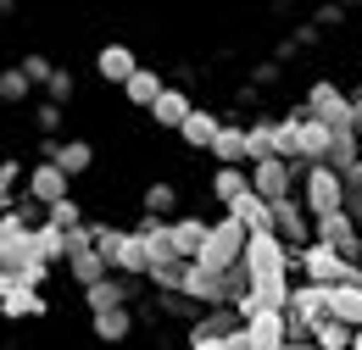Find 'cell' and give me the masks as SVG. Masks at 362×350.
Returning a JSON list of instances; mask_svg holds the SVG:
<instances>
[{"label": "cell", "instance_id": "cell-1", "mask_svg": "<svg viewBox=\"0 0 362 350\" xmlns=\"http://www.w3.org/2000/svg\"><path fill=\"white\" fill-rule=\"evenodd\" d=\"M296 267L307 272V284H362V262L340 256V251L323 245V239L301 245V251H296Z\"/></svg>", "mask_w": 362, "mask_h": 350}, {"label": "cell", "instance_id": "cell-2", "mask_svg": "<svg viewBox=\"0 0 362 350\" xmlns=\"http://www.w3.org/2000/svg\"><path fill=\"white\" fill-rule=\"evenodd\" d=\"M245 239H251V228H245L240 217H218L212 234H206V251H201L195 262L206 267V272H228V267L245 262Z\"/></svg>", "mask_w": 362, "mask_h": 350}, {"label": "cell", "instance_id": "cell-3", "mask_svg": "<svg viewBox=\"0 0 362 350\" xmlns=\"http://www.w3.org/2000/svg\"><path fill=\"white\" fill-rule=\"evenodd\" d=\"M301 206L313 217H329V212H346V178L334 173L329 162H317L301 173Z\"/></svg>", "mask_w": 362, "mask_h": 350}, {"label": "cell", "instance_id": "cell-4", "mask_svg": "<svg viewBox=\"0 0 362 350\" xmlns=\"http://www.w3.org/2000/svg\"><path fill=\"white\" fill-rule=\"evenodd\" d=\"M301 111L317 117V123H329V128H357V106H351V95L334 84V78H317L307 89V100H301Z\"/></svg>", "mask_w": 362, "mask_h": 350}, {"label": "cell", "instance_id": "cell-5", "mask_svg": "<svg viewBox=\"0 0 362 350\" xmlns=\"http://www.w3.org/2000/svg\"><path fill=\"white\" fill-rule=\"evenodd\" d=\"M34 262V228L17 217V212H0V272H23Z\"/></svg>", "mask_w": 362, "mask_h": 350}, {"label": "cell", "instance_id": "cell-6", "mask_svg": "<svg viewBox=\"0 0 362 350\" xmlns=\"http://www.w3.org/2000/svg\"><path fill=\"white\" fill-rule=\"evenodd\" d=\"M307 173L301 162H284V156H268V162H251V189L262 195V200H290V189H296V178Z\"/></svg>", "mask_w": 362, "mask_h": 350}, {"label": "cell", "instance_id": "cell-7", "mask_svg": "<svg viewBox=\"0 0 362 350\" xmlns=\"http://www.w3.org/2000/svg\"><path fill=\"white\" fill-rule=\"evenodd\" d=\"M273 234L290 245V251H301V245H313V212L290 195V200H273Z\"/></svg>", "mask_w": 362, "mask_h": 350}, {"label": "cell", "instance_id": "cell-8", "mask_svg": "<svg viewBox=\"0 0 362 350\" xmlns=\"http://www.w3.org/2000/svg\"><path fill=\"white\" fill-rule=\"evenodd\" d=\"M290 317H296V322H323V317H334V284H296V289H290Z\"/></svg>", "mask_w": 362, "mask_h": 350}, {"label": "cell", "instance_id": "cell-9", "mask_svg": "<svg viewBox=\"0 0 362 350\" xmlns=\"http://www.w3.org/2000/svg\"><path fill=\"white\" fill-rule=\"evenodd\" d=\"M290 345V317L284 311H251L245 317V350H284Z\"/></svg>", "mask_w": 362, "mask_h": 350}, {"label": "cell", "instance_id": "cell-10", "mask_svg": "<svg viewBox=\"0 0 362 350\" xmlns=\"http://www.w3.org/2000/svg\"><path fill=\"white\" fill-rule=\"evenodd\" d=\"M329 150H334V128L301 111V133H296V162H301V167H317V162H329Z\"/></svg>", "mask_w": 362, "mask_h": 350}, {"label": "cell", "instance_id": "cell-11", "mask_svg": "<svg viewBox=\"0 0 362 350\" xmlns=\"http://www.w3.org/2000/svg\"><path fill=\"white\" fill-rule=\"evenodd\" d=\"M240 328H245L240 306H201V317L189 322V345H195V339H228V334H240Z\"/></svg>", "mask_w": 362, "mask_h": 350}, {"label": "cell", "instance_id": "cell-12", "mask_svg": "<svg viewBox=\"0 0 362 350\" xmlns=\"http://www.w3.org/2000/svg\"><path fill=\"white\" fill-rule=\"evenodd\" d=\"M134 295H139V278H123V272H117V278H100V284H90V289H84V306H90V317H95V311L129 306Z\"/></svg>", "mask_w": 362, "mask_h": 350}, {"label": "cell", "instance_id": "cell-13", "mask_svg": "<svg viewBox=\"0 0 362 350\" xmlns=\"http://www.w3.org/2000/svg\"><path fill=\"white\" fill-rule=\"evenodd\" d=\"M95 73H100L106 84H117V89H123V84H129V78L139 73V56L129 50V44H117V40H112V44H100V50H95Z\"/></svg>", "mask_w": 362, "mask_h": 350}, {"label": "cell", "instance_id": "cell-14", "mask_svg": "<svg viewBox=\"0 0 362 350\" xmlns=\"http://www.w3.org/2000/svg\"><path fill=\"white\" fill-rule=\"evenodd\" d=\"M189 111H195V100H189V89L168 84L162 95H156V106H151V123H156V128H173V133H179L184 123H189Z\"/></svg>", "mask_w": 362, "mask_h": 350}, {"label": "cell", "instance_id": "cell-15", "mask_svg": "<svg viewBox=\"0 0 362 350\" xmlns=\"http://www.w3.org/2000/svg\"><path fill=\"white\" fill-rule=\"evenodd\" d=\"M62 267H67V278H73L78 289H90V284H100V278H112V262H106V256H100L95 245H84V251H73V256H67Z\"/></svg>", "mask_w": 362, "mask_h": 350}, {"label": "cell", "instance_id": "cell-16", "mask_svg": "<svg viewBox=\"0 0 362 350\" xmlns=\"http://www.w3.org/2000/svg\"><path fill=\"white\" fill-rule=\"evenodd\" d=\"M28 195H34L40 206H56V200H67V173H62L56 162H40V167L28 173Z\"/></svg>", "mask_w": 362, "mask_h": 350}, {"label": "cell", "instance_id": "cell-17", "mask_svg": "<svg viewBox=\"0 0 362 350\" xmlns=\"http://www.w3.org/2000/svg\"><path fill=\"white\" fill-rule=\"evenodd\" d=\"M212 162H218V167H251V150H245V123H223L218 145H212Z\"/></svg>", "mask_w": 362, "mask_h": 350}, {"label": "cell", "instance_id": "cell-18", "mask_svg": "<svg viewBox=\"0 0 362 350\" xmlns=\"http://www.w3.org/2000/svg\"><path fill=\"white\" fill-rule=\"evenodd\" d=\"M228 217H240L251 234H273V200H262L257 189H245V195L228 206Z\"/></svg>", "mask_w": 362, "mask_h": 350}, {"label": "cell", "instance_id": "cell-19", "mask_svg": "<svg viewBox=\"0 0 362 350\" xmlns=\"http://www.w3.org/2000/svg\"><path fill=\"white\" fill-rule=\"evenodd\" d=\"M206 234H212L206 217H173V251H179L184 262H195L206 251Z\"/></svg>", "mask_w": 362, "mask_h": 350}, {"label": "cell", "instance_id": "cell-20", "mask_svg": "<svg viewBox=\"0 0 362 350\" xmlns=\"http://www.w3.org/2000/svg\"><path fill=\"white\" fill-rule=\"evenodd\" d=\"M218 133H223V117H212V111H189V123L179 128V139L189 145V150H212Z\"/></svg>", "mask_w": 362, "mask_h": 350}, {"label": "cell", "instance_id": "cell-21", "mask_svg": "<svg viewBox=\"0 0 362 350\" xmlns=\"http://www.w3.org/2000/svg\"><path fill=\"white\" fill-rule=\"evenodd\" d=\"M50 162H56L67 178H78V173H90V167H95V145H90V139H62Z\"/></svg>", "mask_w": 362, "mask_h": 350}, {"label": "cell", "instance_id": "cell-22", "mask_svg": "<svg viewBox=\"0 0 362 350\" xmlns=\"http://www.w3.org/2000/svg\"><path fill=\"white\" fill-rule=\"evenodd\" d=\"M129 334H134V311H129V306L95 311V339H100V345H123Z\"/></svg>", "mask_w": 362, "mask_h": 350}, {"label": "cell", "instance_id": "cell-23", "mask_svg": "<svg viewBox=\"0 0 362 350\" xmlns=\"http://www.w3.org/2000/svg\"><path fill=\"white\" fill-rule=\"evenodd\" d=\"M245 150H251V162H268V156H279V123H268V117L245 123Z\"/></svg>", "mask_w": 362, "mask_h": 350}, {"label": "cell", "instance_id": "cell-24", "mask_svg": "<svg viewBox=\"0 0 362 350\" xmlns=\"http://www.w3.org/2000/svg\"><path fill=\"white\" fill-rule=\"evenodd\" d=\"M162 89H168V84H162V73H156V67H139L134 78L123 84V95H129V106H145V111H151Z\"/></svg>", "mask_w": 362, "mask_h": 350}, {"label": "cell", "instance_id": "cell-25", "mask_svg": "<svg viewBox=\"0 0 362 350\" xmlns=\"http://www.w3.org/2000/svg\"><path fill=\"white\" fill-rule=\"evenodd\" d=\"M245 189H251V167H218L212 173V200H223V206H234Z\"/></svg>", "mask_w": 362, "mask_h": 350}, {"label": "cell", "instance_id": "cell-26", "mask_svg": "<svg viewBox=\"0 0 362 350\" xmlns=\"http://www.w3.org/2000/svg\"><path fill=\"white\" fill-rule=\"evenodd\" d=\"M34 256H40V262H67V228H56V222H40V228H34Z\"/></svg>", "mask_w": 362, "mask_h": 350}, {"label": "cell", "instance_id": "cell-27", "mask_svg": "<svg viewBox=\"0 0 362 350\" xmlns=\"http://www.w3.org/2000/svg\"><path fill=\"white\" fill-rule=\"evenodd\" d=\"M50 301L40 295V289H28V284H17L11 295H6V306H0V317H45Z\"/></svg>", "mask_w": 362, "mask_h": 350}, {"label": "cell", "instance_id": "cell-28", "mask_svg": "<svg viewBox=\"0 0 362 350\" xmlns=\"http://www.w3.org/2000/svg\"><path fill=\"white\" fill-rule=\"evenodd\" d=\"M351 334H357L351 322H340V317H323V322L313 328V345H317V350H351Z\"/></svg>", "mask_w": 362, "mask_h": 350}, {"label": "cell", "instance_id": "cell-29", "mask_svg": "<svg viewBox=\"0 0 362 350\" xmlns=\"http://www.w3.org/2000/svg\"><path fill=\"white\" fill-rule=\"evenodd\" d=\"M23 100H34V78L23 67H6L0 73V106H23Z\"/></svg>", "mask_w": 362, "mask_h": 350}, {"label": "cell", "instance_id": "cell-30", "mask_svg": "<svg viewBox=\"0 0 362 350\" xmlns=\"http://www.w3.org/2000/svg\"><path fill=\"white\" fill-rule=\"evenodd\" d=\"M334 317L362 328V284H334Z\"/></svg>", "mask_w": 362, "mask_h": 350}, {"label": "cell", "instance_id": "cell-31", "mask_svg": "<svg viewBox=\"0 0 362 350\" xmlns=\"http://www.w3.org/2000/svg\"><path fill=\"white\" fill-rule=\"evenodd\" d=\"M139 206H145V212H151V217H168V212H173V206H179V189H173V183H162V178H156V183H145V195H139Z\"/></svg>", "mask_w": 362, "mask_h": 350}, {"label": "cell", "instance_id": "cell-32", "mask_svg": "<svg viewBox=\"0 0 362 350\" xmlns=\"http://www.w3.org/2000/svg\"><path fill=\"white\" fill-rule=\"evenodd\" d=\"M45 222H56V228H84V212H78V200L67 195V200H56V206H45Z\"/></svg>", "mask_w": 362, "mask_h": 350}, {"label": "cell", "instance_id": "cell-33", "mask_svg": "<svg viewBox=\"0 0 362 350\" xmlns=\"http://www.w3.org/2000/svg\"><path fill=\"white\" fill-rule=\"evenodd\" d=\"M17 67H23V73H28V78H34V89H45L50 78H56V67H50L45 56H40V50H28V56H23V61H17Z\"/></svg>", "mask_w": 362, "mask_h": 350}, {"label": "cell", "instance_id": "cell-34", "mask_svg": "<svg viewBox=\"0 0 362 350\" xmlns=\"http://www.w3.org/2000/svg\"><path fill=\"white\" fill-rule=\"evenodd\" d=\"M73 95H78V84H73V73H62V67H56V78L45 84V100H56V106H67Z\"/></svg>", "mask_w": 362, "mask_h": 350}, {"label": "cell", "instance_id": "cell-35", "mask_svg": "<svg viewBox=\"0 0 362 350\" xmlns=\"http://www.w3.org/2000/svg\"><path fill=\"white\" fill-rule=\"evenodd\" d=\"M34 128L45 133V139L62 128V106H56V100H40V106H34Z\"/></svg>", "mask_w": 362, "mask_h": 350}, {"label": "cell", "instance_id": "cell-36", "mask_svg": "<svg viewBox=\"0 0 362 350\" xmlns=\"http://www.w3.org/2000/svg\"><path fill=\"white\" fill-rule=\"evenodd\" d=\"M313 23H317V28H340V23H346V6H340V0L317 6V11H313Z\"/></svg>", "mask_w": 362, "mask_h": 350}, {"label": "cell", "instance_id": "cell-37", "mask_svg": "<svg viewBox=\"0 0 362 350\" xmlns=\"http://www.w3.org/2000/svg\"><path fill=\"white\" fill-rule=\"evenodd\" d=\"M45 278H50V262H40V256H34V262H28L23 272H17V284H28V289H40Z\"/></svg>", "mask_w": 362, "mask_h": 350}, {"label": "cell", "instance_id": "cell-38", "mask_svg": "<svg viewBox=\"0 0 362 350\" xmlns=\"http://www.w3.org/2000/svg\"><path fill=\"white\" fill-rule=\"evenodd\" d=\"M189 350H245V328H240V334H228V339H195Z\"/></svg>", "mask_w": 362, "mask_h": 350}, {"label": "cell", "instance_id": "cell-39", "mask_svg": "<svg viewBox=\"0 0 362 350\" xmlns=\"http://www.w3.org/2000/svg\"><path fill=\"white\" fill-rule=\"evenodd\" d=\"M251 84H257V89L279 84V61H257V73H251Z\"/></svg>", "mask_w": 362, "mask_h": 350}, {"label": "cell", "instance_id": "cell-40", "mask_svg": "<svg viewBox=\"0 0 362 350\" xmlns=\"http://www.w3.org/2000/svg\"><path fill=\"white\" fill-rule=\"evenodd\" d=\"M11 183H17V162H0V206H6V195H11Z\"/></svg>", "mask_w": 362, "mask_h": 350}, {"label": "cell", "instance_id": "cell-41", "mask_svg": "<svg viewBox=\"0 0 362 350\" xmlns=\"http://www.w3.org/2000/svg\"><path fill=\"white\" fill-rule=\"evenodd\" d=\"M317 34H323V28H317V23H301V28H296V34H290V40L301 44V50H307V44H317Z\"/></svg>", "mask_w": 362, "mask_h": 350}, {"label": "cell", "instance_id": "cell-42", "mask_svg": "<svg viewBox=\"0 0 362 350\" xmlns=\"http://www.w3.org/2000/svg\"><path fill=\"white\" fill-rule=\"evenodd\" d=\"M11 289H17V278H11V272H0V306H6V295H11Z\"/></svg>", "mask_w": 362, "mask_h": 350}, {"label": "cell", "instance_id": "cell-43", "mask_svg": "<svg viewBox=\"0 0 362 350\" xmlns=\"http://www.w3.org/2000/svg\"><path fill=\"white\" fill-rule=\"evenodd\" d=\"M351 106H357V133H362V89L351 95Z\"/></svg>", "mask_w": 362, "mask_h": 350}, {"label": "cell", "instance_id": "cell-44", "mask_svg": "<svg viewBox=\"0 0 362 350\" xmlns=\"http://www.w3.org/2000/svg\"><path fill=\"white\" fill-rule=\"evenodd\" d=\"M11 11H17V0H0V17H11Z\"/></svg>", "mask_w": 362, "mask_h": 350}, {"label": "cell", "instance_id": "cell-45", "mask_svg": "<svg viewBox=\"0 0 362 350\" xmlns=\"http://www.w3.org/2000/svg\"><path fill=\"white\" fill-rule=\"evenodd\" d=\"M351 350H362V328H357V334H351Z\"/></svg>", "mask_w": 362, "mask_h": 350}, {"label": "cell", "instance_id": "cell-46", "mask_svg": "<svg viewBox=\"0 0 362 350\" xmlns=\"http://www.w3.org/2000/svg\"><path fill=\"white\" fill-rule=\"evenodd\" d=\"M284 350H317V345H284Z\"/></svg>", "mask_w": 362, "mask_h": 350}, {"label": "cell", "instance_id": "cell-47", "mask_svg": "<svg viewBox=\"0 0 362 350\" xmlns=\"http://www.w3.org/2000/svg\"><path fill=\"white\" fill-rule=\"evenodd\" d=\"M340 6H362V0H340Z\"/></svg>", "mask_w": 362, "mask_h": 350}]
</instances>
